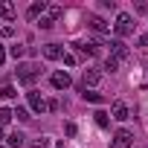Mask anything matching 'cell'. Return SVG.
Listing matches in <instances>:
<instances>
[{
  "label": "cell",
  "instance_id": "1",
  "mask_svg": "<svg viewBox=\"0 0 148 148\" xmlns=\"http://www.w3.org/2000/svg\"><path fill=\"white\" fill-rule=\"evenodd\" d=\"M38 76H41V67H38V64H18V82L32 84Z\"/></svg>",
  "mask_w": 148,
  "mask_h": 148
},
{
  "label": "cell",
  "instance_id": "2",
  "mask_svg": "<svg viewBox=\"0 0 148 148\" xmlns=\"http://www.w3.org/2000/svg\"><path fill=\"white\" fill-rule=\"evenodd\" d=\"M134 26H136V23H134V18H131L128 12H122V15L116 18V23H113V29H116V35H119V38L131 35V32H134Z\"/></svg>",
  "mask_w": 148,
  "mask_h": 148
},
{
  "label": "cell",
  "instance_id": "3",
  "mask_svg": "<svg viewBox=\"0 0 148 148\" xmlns=\"http://www.w3.org/2000/svg\"><path fill=\"white\" fill-rule=\"evenodd\" d=\"M131 145H134V134L125 131V128H119L113 134V139H110V148H131Z\"/></svg>",
  "mask_w": 148,
  "mask_h": 148
},
{
  "label": "cell",
  "instance_id": "4",
  "mask_svg": "<svg viewBox=\"0 0 148 148\" xmlns=\"http://www.w3.org/2000/svg\"><path fill=\"white\" fill-rule=\"evenodd\" d=\"M49 82H52V87H55V90H67V87L73 84L67 70H58V73H52V79H49Z\"/></svg>",
  "mask_w": 148,
  "mask_h": 148
},
{
  "label": "cell",
  "instance_id": "5",
  "mask_svg": "<svg viewBox=\"0 0 148 148\" xmlns=\"http://www.w3.org/2000/svg\"><path fill=\"white\" fill-rule=\"evenodd\" d=\"M26 99H29V108H32L35 113H44V110H47V102L41 99V93H38V90H29V93H26Z\"/></svg>",
  "mask_w": 148,
  "mask_h": 148
},
{
  "label": "cell",
  "instance_id": "6",
  "mask_svg": "<svg viewBox=\"0 0 148 148\" xmlns=\"http://www.w3.org/2000/svg\"><path fill=\"white\" fill-rule=\"evenodd\" d=\"M99 82H102V73H99V70H84V76H82V87H84V90H87V84L93 87V84H99Z\"/></svg>",
  "mask_w": 148,
  "mask_h": 148
},
{
  "label": "cell",
  "instance_id": "7",
  "mask_svg": "<svg viewBox=\"0 0 148 148\" xmlns=\"http://www.w3.org/2000/svg\"><path fill=\"white\" fill-rule=\"evenodd\" d=\"M44 55H47L49 61H58V58H64V47H61V44H47V47H44Z\"/></svg>",
  "mask_w": 148,
  "mask_h": 148
},
{
  "label": "cell",
  "instance_id": "8",
  "mask_svg": "<svg viewBox=\"0 0 148 148\" xmlns=\"http://www.w3.org/2000/svg\"><path fill=\"white\" fill-rule=\"evenodd\" d=\"M113 119H116V122L131 119V110H128V105H125V102H113Z\"/></svg>",
  "mask_w": 148,
  "mask_h": 148
},
{
  "label": "cell",
  "instance_id": "9",
  "mask_svg": "<svg viewBox=\"0 0 148 148\" xmlns=\"http://www.w3.org/2000/svg\"><path fill=\"white\" fill-rule=\"evenodd\" d=\"M44 12H47V3H44V0H38V3H32V6L26 9V18H29V21H38Z\"/></svg>",
  "mask_w": 148,
  "mask_h": 148
},
{
  "label": "cell",
  "instance_id": "10",
  "mask_svg": "<svg viewBox=\"0 0 148 148\" xmlns=\"http://www.w3.org/2000/svg\"><path fill=\"white\" fill-rule=\"evenodd\" d=\"M0 18H3V21H12V18H15V3L0 0Z\"/></svg>",
  "mask_w": 148,
  "mask_h": 148
},
{
  "label": "cell",
  "instance_id": "11",
  "mask_svg": "<svg viewBox=\"0 0 148 148\" xmlns=\"http://www.w3.org/2000/svg\"><path fill=\"white\" fill-rule=\"evenodd\" d=\"M90 29H93V32H108L110 26H108V23L99 18V15H90Z\"/></svg>",
  "mask_w": 148,
  "mask_h": 148
},
{
  "label": "cell",
  "instance_id": "12",
  "mask_svg": "<svg viewBox=\"0 0 148 148\" xmlns=\"http://www.w3.org/2000/svg\"><path fill=\"white\" fill-rule=\"evenodd\" d=\"M6 142H9V148H21V145L26 142V136H23L21 131H15V134H9V139H6Z\"/></svg>",
  "mask_w": 148,
  "mask_h": 148
},
{
  "label": "cell",
  "instance_id": "13",
  "mask_svg": "<svg viewBox=\"0 0 148 148\" xmlns=\"http://www.w3.org/2000/svg\"><path fill=\"white\" fill-rule=\"evenodd\" d=\"M12 96H18L15 87H12L9 82H0V99H12Z\"/></svg>",
  "mask_w": 148,
  "mask_h": 148
},
{
  "label": "cell",
  "instance_id": "14",
  "mask_svg": "<svg viewBox=\"0 0 148 148\" xmlns=\"http://www.w3.org/2000/svg\"><path fill=\"white\" fill-rule=\"evenodd\" d=\"M61 15H64V9H61V6H47V18H49L52 23H55Z\"/></svg>",
  "mask_w": 148,
  "mask_h": 148
},
{
  "label": "cell",
  "instance_id": "15",
  "mask_svg": "<svg viewBox=\"0 0 148 148\" xmlns=\"http://www.w3.org/2000/svg\"><path fill=\"white\" fill-rule=\"evenodd\" d=\"M119 67H122V61H119V58H113V55H108V61H105V70H110V73H116Z\"/></svg>",
  "mask_w": 148,
  "mask_h": 148
},
{
  "label": "cell",
  "instance_id": "16",
  "mask_svg": "<svg viewBox=\"0 0 148 148\" xmlns=\"http://www.w3.org/2000/svg\"><path fill=\"white\" fill-rule=\"evenodd\" d=\"M84 99L93 102V105H102V102H105V96H102V93H93V90H84Z\"/></svg>",
  "mask_w": 148,
  "mask_h": 148
},
{
  "label": "cell",
  "instance_id": "17",
  "mask_svg": "<svg viewBox=\"0 0 148 148\" xmlns=\"http://www.w3.org/2000/svg\"><path fill=\"white\" fill-rule=\"evenodd\" d=\"M15 116H12V110L9 108H0V128H3V125H9Z\"/></svg>",
  "mask_w": 148,
  "mask_h": 148
},
{
  "label": "cell",
  "instance_id": "18",
  "mask_svg": "<svg viewBox=\"0 0 148 148\" xmlns=\"http://www.w3.org/2000/svg\"><path fill=\"white\" fill-rule=\"evenodd\" d=\"M9 55H12V58H15V61L21 64V58L26 55V47H12V49H9Z\"/></svg>",
  "mask_w": 148,
  "mask_h": 148
},
{
  "label": "cell",
  "instance_id": "19",
  "mask_svg": "<svg viewBox=\"0 0 148 148\" xmlns=\"http://www.w3.org/2000/svg\"><path fill=\"white\" fill-rule=\"evenodd\" d=\"M96 125H99V128H108V125H110V119H108L105 110H96Z\"/></svg>",
  "mask_w": 148,
  "mask_h": 148
},
{
  "label": "cell",
  "instance_id": "20",
  "mask_svg": "<svg viewBox=\"0 0 148 148\" xmlns=\"http://www.w3.org/2000/svg\"><path fill=\"white\" fill-rule=\"evenodd\" d=\"M12 116H18L21 122H29V110H26V108H15V110H12Z\"/></svg>",
  "mask_w": 148,
  "mask_h": 148
},
{
  "label": "cell",
  "instance_id": "21",
  "mask_svg": "<svg viewBox=\"0 0 148 148\" xmlns=\"http://www.w3.org/2000/svg\"><path fill=\"white\" fill-rule=\"evenodd\" d=\"M64 131H67V136H76V131H79V128H76V122H67V125H64Z\"/></svg>",
  "mask_w": 148,
  "mask_h": 148
},
{
  "label": "cell",
  "instance_id": "22",
  "mask_svg": "<svg viewBox=\"0 0 148 148\" xmlns=\"http://www.w3.org/2000/svg\"><path fill=\"white\" fill-rule=\"evenodd\" d=\"M47 145H49V139H47V136H41V139H35V142H32V148H47Z\"/></svg>",
  "mask_w": 148,
  "mask_h": 148
},
{
  "label": "cell",
  "instance_id": "23",
  "mask_svg": "<svg viewBox=\"0 0 148 148\" xmlns=\"http://www.w3.org/2000/svg\"><path fill=\"white\" fill-rule=\"evenodd\" d=\"M64 64L73 67V64H76V55H73V52H64Z\"/></svg>",
  "mask_w": 148,
  "mask_h": 148
},
{
  "label": "cell",
  "instance_id": "24",
  "mask_svg": "<svg viewBox=\"0 0 148 148\" xmlns=\"http://www.w3.org/2000/svg\"><path fill=\"white\" fill-rule=\"evenodd\" d=\"M38 26H41V29H52V21H49V18H41Z\"/></svg>",
  "mask_w": 148,
  "mask_h": 148
},
{
  "label": "cell",
  "instance_id": "25",
  "mask_svg": "<svg viewBox=\"0 0 148 148\" xmlns=\"http://www.w3.org/2000/svg\"><path fill=\"white\" fill-rule=\"evenodd\" d=\"M0 35H3V38H9V35H12V26H0Z\"/></svg>",
  "mask_w": 148,
  "mask_h": 148
},
{
  "label": "cell",
  "instance_id": "26",
  "mask_svg": "<svg viewBox=\"0 0 148 148\" xmlns=\"http://www.w3.org/2000/svg\"><path fill=\"white\" fill-rule=\"evenodd\" d=\"M139 47H148V35H139V41H136Z\"/></svg>",
  "mask_w": 148,
  "mask_h": 148
},
{
  "label": "cell",
  "instance_id": "27",
  "mask_svg": "<svg viewBox=\"0 0 148 148\" xmlns=\"http://www.w3.org/2000/svg\"><path fill=\"white\" fill-rule=\"evenodd\" d=\"M3 61H6V49H3V44H0V67H3Z\"/></svg>",
  "mask_w": 148,
  "mask_h": 148
},
{
  "label": "cell",
  "instance_id": "28",
  "mask_svg": "<svg viewBox=\"0 0 148 148\" xmlns=\"http://www.w3.org/2000/svg\"><path fill=\"white\" fill-rule=\"evenodd\" d=\"M0 139H3V128H0Z\"/></svg>",
  "mask_w": 148,
  "mask_h": 148
},
{
  "label": "cell",
  "instance_id": "29",
  "mask_svg": "<svg viewBox=\"0 0 148 148\" xmlns=\"http://www.w3.org/2000/svg\"><path fill=\"white\" fill-rule=\"evenodd\" d=\"M0 148H3V145H0Z\"/></svg>",
  "mask_w": 148,
  "mask_h": 148
}]
</instances>
